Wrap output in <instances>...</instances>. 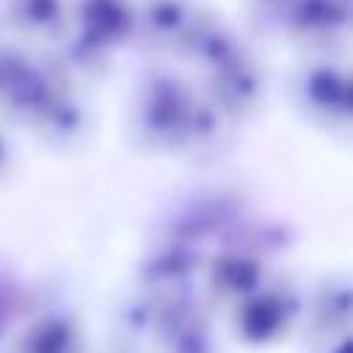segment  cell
<instances>
[{"label": "cell", "instance_id": "obj_1", "mask_svg": "<svg viewBox=\"0 0 353 353\" xmlns=\"http://www.w3.org/2000/svg\"><path fill=\"white\" fill-rule=\"evenodd\" d=\"M256 279H259L256 265L243 256H226L223 265H218L215 270V284L229 292H245Z\"/></svg>", "mask_w": 353, "mask_h": 353}, {"label": "cell", "instance_id": "obj_2", "mask_svg": "<svg viewBox=\"0 0 353 353\" xmlns=\"http://www.w3.org/2000/svg\"><path fill=\"white\" fill-rule=\"evenodd\" d=\"M22 19H25V25H30L33 19L36 22H55V19H61V6H58V0H19V11H17Z\"/></svg>", "mask_w": 353, "mask_h": 353}]
</instances>
